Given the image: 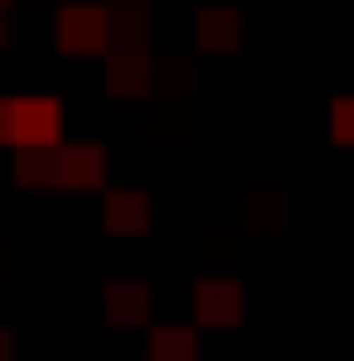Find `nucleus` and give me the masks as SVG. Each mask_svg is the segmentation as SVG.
<instances>
[{"instance_id": "nucleus-1", "label": "nucleus", "mask_w": 354, "mask_h": 361, "mask_svg": "<svg viewBox=\"0 0 354 361\" xmlns=\"http://www.w3.org/2000/svg\"><path fill=\"white\" fill-rule=\"evenodd\" d=\"M56 49H70V56H111V7L104 0H63L56 7Z\"/></svg>"}, {"instance_id": "nucleus-2", "label": "nucleus", "mask_w": 354, "mask_h": 361, "mask_svg": "<svg viewBox=\"0 0 354 361\" xmlns=\"http://www.w3.org/2000/svg\"><path fill=\"white\" fill-rule=\"evenodd\" d=\"M42 146H63V97L28 90L14 97V153H42Z\"/></svg>"}, {"instance_id": "nucleus-3", "label": "nucleus", "mask_w": 354, "mask_h": 361, "mask_svg": "<svg viewBox=\"0 0 354 361\" xmlns=\"http://www.w3.org/2000/svg\"><path fill=\"white\" fill-rule=\"evenodd\" d=\"M243 319V285L236 278H195V326H236Z\"/></svg>"}, {"instance_id": "nucleus-4", "label": "nucleus", "mask_w": 354, "mask_h": 361, "mask_svg": "<svg viewBox=\"0 0 354 361\" xmlns=\"http://www.w3.org/2000/svg\"><path fill=\"white\" fill-rule=\"evenodd\" d=\"M56 167H63V188H97L104 195V146L97 139H63Z\"/></svg>"}, {"instance_id": "nucleus-5", "label": "nucleus", "mask_w": 354, "mask_h": 361, "mask_svg": "<svg viewBox=\"0 0 354 361\" xmlns=\"http://www.w3.org/2000/svg\"><path fill=\"white\" fill-rule=\"evenodd\" d=\"M153 223V195L146 188H104V229L111 236H139Z\"/></svg>"}, {"instance_id": "nucleus-6", "label": "nucleus", "mask_w": 354, "mask_h": 361, "mask_svg": "<svg viewBox=\"0 0 354 361\" xmlns=\"http://www.w3.org/2000/svg\"><path fill=\"white\" fill-rule=\"evenodd\" d=\"M104 319L111 326H153V292L139 278H111L104 285Z\"/></svg>"}, {"instance_id": "nucleus-7", "label": "nucleus", "mask_w": 354, "mask_h": 361, "mask_svg": "<svg viewBox=\"0 0 354 361\" xmlns=\"http://www.w3.org/2000/svg\"><path fill=\"white\" fill-rule=\"evenodd\" d=\"M146 361H202V348H195V319H188V326H181V319L146 326Z\"/></svg>"}, {"instance_id": "nucleus-8", "label": "nucleus", "mask_w": 354, "mask_h": 361, "mask_svg": "<svg viewBox=\"0 0 354 361\" xmlns=\"http://www.w3.org/2000/svg\"><path fill=\"white\" fill-rule=\"evenodd\" d=\"M104 90L111 97H139L146 90V49H111L104 56Z\"/></svg>"}, {"instance_id": "nucleus-9", "label": "nucleus", "mask_w": 354, "mask_h": 361, "mask_svg": "<svg viewBox=\"0 0 354 361\" xmlns=\"http://www.w3.org/2000/svg\"><path fill=\"white\" fill-rule=\"evenodd\" d=\"M236 28H243V14L236 7H195V42L202 49H236Z\"/></svg>"}, {"instance_id": "nucleus-10", "label": "nucleus", "mask_w": 354, "mask_h": 361, "mask_svg": "<svg viewBox=\"0 0 354 361\" xmlns=\"http://www.w3.org/2000/svg\"><path fill=\"white\" fill-rule=\"evenodd\" d=\"M14 180H21V188H63L56 146H42V153H14Z\"/></svg>"}, {"instance_id": "nucleus-11", "label": "nucleus", "mask_w": 354, "mask_h": 361, "mask_svg": "<svg viewBox=\"0 0 354 361\" xmlns=\"http://www.w3.org/2000/svg\"><path fill=\"white\" fill-rule=\"evenodd\" d=\"M326 126H334V139H341V146H354V90H348V97H334Z\"/></svg>"}, {"instance_id": "nucleus-12", "label": "nucleus", "mask_w": 354, "mask_h": 361, "mask_svg": "<svg viewBox=\"0 0 354 361\" xmlns=\"http://www.w3.org/2000/svg\"><path fill=\"white\" fill-rule=\"evenodd\" d=\"M0 146H14V97H0Z\"/></svg>"}, {"instance_id": "nucleus-13", "label": "nucleus", "mask_w": 354, "mask_h": 361, "mask_svg": "<svg viewBox=\"0 0 354 361\" xmlns=\"http://www.w3.org/2000/svg\"><path fill=\"white\" fill-rule=\"evenodd\" d=\"M7 355H14V334H7V326H0V361H7Z\"/></svg>"}, {"instance_id": "nucleus-14", "label": "nucleus", "mask_w": 354, "mask_h": 361, "mask_svg": "<svg viewBox=\"0 0 354 361\" xmlns=\"http://www.w3.org/2000/svg\"><path fill=\"white\" fill-rule=\"evenodd\" d=\"M0 7H7V0H0Z\"/></svg>"}]
</instances>
